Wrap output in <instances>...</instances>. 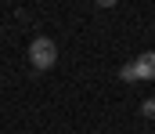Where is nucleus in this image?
<instances>
[{
  "instance_id": "nucleus-3",
  "label": "nucleus",
  "mask_w": 155,
  "mask_h": 134,
  "mask_svg": "<svg viewBox=\"0 0 155 134\" xmlns=\"http://www.w3.org/2000/svg\"><path fill=\"white\" fill-rule=\"evenodd\" d=\"M141 116H144V120H155V98H148V101L141 105Z\"/></svg>"
},
{
  "instance_id": "nucleus-1",
  "label": "nucleus",
  "mask_w": 155,
  "mask_h": 134,
  "mask_svg": "<svg viewBox=\"0 0 155 134\" xmlns=\"http://www.w3.org/2000/svg\"><path fill=\"white\" fill-rule=\"evenodd\" d=\"M119 80L123 84H148V80H155V51H144L134 62H126L119 69Z\"/></svg>"
},
{
  "instance_id": "nucleus-2",
  "label": "nucleus",
  "mask_w": 155,
  "mask_h": 134,
  "mask_svg": "<svg viewBox=\"0 0 155 134\" xmlns=\"http://www.w3.org/2000/svg\"><path fill=\"white\" fill-rule=\"evenodd\" d=\"M29 65H33V69H51V65H58V44H54L51 36H36V40L29 44Z\"/></svg>"
}]
</instances>
